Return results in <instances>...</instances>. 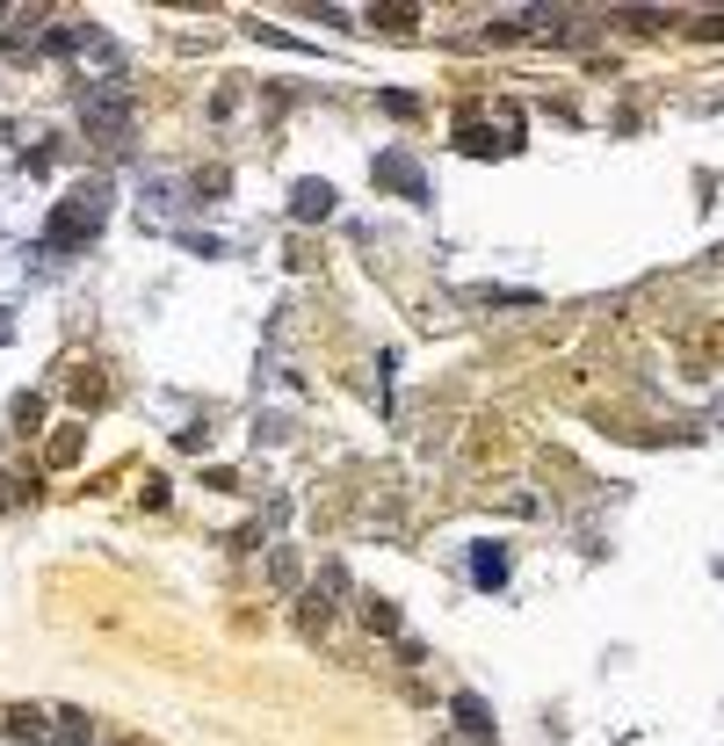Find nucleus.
Wrapping results in <instances>:
<instances>
[{
    "mask_svg": "<svg viewBox=\"0 0 724 746\" xmlns=\"http://www.w3.org/2000/svg\"><path fill=\"white\" fill-rule=\"evenodd\" d=\"M268 573H276V588H297V551H276V558H268Z\"/></svg>",
    "mask_w": 724,
    "mask_h": 746,
    "instance_id": "6e6552de",
    "label": "nucleus"
},
{
    "mask_svg": "<svg viewBox=\"0 0 724 746\" xmlns=\"http://www.w3.org/2000/svg\"><path fill=\"white\" fill-rule=\"evenodd\" d=\"M457 732H464V739H493V717H485V703L479 695H457Z\"/></svg>",
    "mask_w": 724,
    "mask_h": 746,
    "instance_id": "20e7f679",
    "label": "nucleus"
},
{
    "mask_svg": "<svg viewBox=\"0 0 724 746\" xmlns=\"http://www.w3.org/2000/svg\"><path fill=\"white\" fill-rule=\"evenodd\" d=\"M471 566H479V580H485V588H501V580H507V551H501V544H485V551L471 558Z\"/></svg>",
    "mask_w": 724,
    "mask_h": 746,
    "instance_id": "423d86ee",
    "label": "nucleus"
},
{
    "mask_svg": "<svg viewBox=\"0 0 724 746\" xmlns=\"http://www.w3.org/2000/svg\"><path fill=\"white\" fill-rule=\"evenodd\" d=\"M102 218H109V189H102V182H87L80 196H66V204L44 218V240H52V246H80V240L102 232Z\"/></svg>",
    "mask_w": 724,
    "mask_h": 746,
    "instance_id": "f03ea898",
    "label": "nucleus"
},
{
    "mask_svg": "<svg viewBox=\"0 0 724 746\" xmlns=\"http://www.w3.org/2000/svg\"><path fill=\"white\" fill-rule=\"evenodd\" d=\"M0 739H22V746H95V717L73 711V703H8L0 711Z\"/></svg>",
    "mask_w": 724,
    "mask_h": 746,
    "instance_id": "f257e3e1",
    "label": "nucleus"
},
{
    "mask_svg": "<svg viewBox=\"0 0 724 746\" xmlns=\"http://www.w3.org/2000/svg\"><path fill=\"white\" fill-rule=\"evenodd\" d=\"M123 109H131V87L123 80H109V87L87 95V123H102V131H123Z\"/></svg>",
    "mask_w": 724,
    "mask_h": 746,
    "instance_id": "7ed1b4c3",
    "label": "nucleus"
},
{
    "mask_svg": "<svg viewBox=\"0 0 724 746\" xmlns=\"http://www.w3.org/2000/svg\"><path fill=\"white\" fill-rule=\"evenodd\" d=\"M109 746H139V739H109Z\"/></svg>",
    "mask_w": 724,
    "mask_h": 746,
    "instance_id": "1a4fd4ad",
    "label": "nucleus"
},
{
    "mask_svg": "<svg viewBox=\"0 0 724 746\" xmlns=\"http://www.w3.org/2000/svg\"><path fill=\"white\" fill-rule=\"evenodd\" d=\"M73 457H80V428H58L52 435V464H73Z\"/></svg>",
    "mask_w": 724,
    "mask_h": 746,
    "instance_id": "0eeeda50",
    "label": "nucleus"
},
{
    "mask_svg": "<svg viewBox=\"0 0 724 746\" xmlns=\"http://www.w3.org/2000/svg\"><path fill=\"white\" fill-rule=\"evenodd\" d=\"M0 333H8V319H0Z\"/></svg>",
    "mask_w": 724,
    "mask_h": 746,
    "instance_id": "9d476101",
    "label": "nucleus"
},
{
    "mask_svg": "<svg viewBox=\"0 0 724 746\" xmlns=\"http://www.w3.org/2000/svg\"><path fill=\"white\" fill-rule=\"evenodd\" d=\"M327 210H333L327 182H305V189H297V218H327Z\"/></svg>",
    "mask_w": 724,
    "mask_h": 746,
    "instance_id": "39448f33",
    "label": "nucleus"
}]
</instances>
